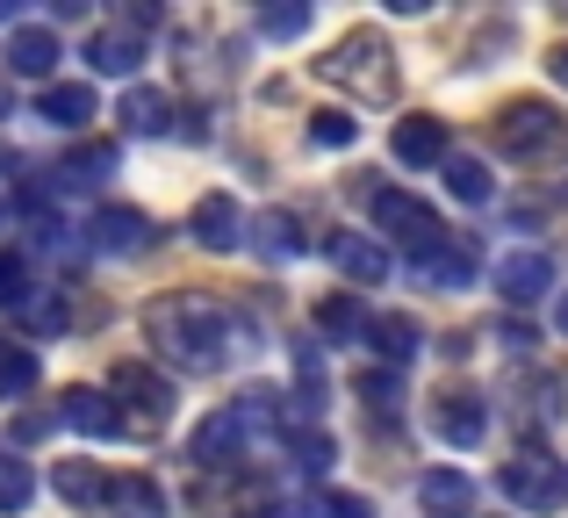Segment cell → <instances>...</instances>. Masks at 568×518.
<instances>
[{"label": "cell", "instance_id": "6da1fadb", "mask_svg": "<svg viewBox=\"0 0 568 518\" xmlns=\"http://www.w3.org/2000/svg\"><path fill=\"white\" fill-rule=\"evenodd\" d=\"M144 332H152V346L166 353V360H181L187 375H209V367L223 360V346H231V309L209 303V295H166V303H152Z\"/></svg>", "mask_w": 568, "mask_h": 518}, {"label": "cell", "instance_id": "7a4b0ae2", "mask_svg": "<svg viewBox=\"0 0 568 518\" xmlns=\"http://www.w3.org/2000/svg\"><path fill=\"white\" fill-rule=\"evenodd\" d=\"M317 80L353 87L361 101H388L396 94V51L382 43V29H353V37H338L332 51L317 58Z\"/></svg>", "mask_w": 568, "mask_h": 518}, {"label": "cell", "instance_id": "3957f363", "mask_svg": "<svg viewBox=\"0 0 568 518\" xmlns=\"http://www.w3.org/2000/svg\"><path fill=\"white\" fill-rule=\"evenodd\" d=\"M375 224H382L410 260L439 253V245L454 238V231L439 224V210H432V202H417V195H403V187H382V195H375Z\"/></svg>", "mask_w": 568, "mask_h": 518}, {"label": "cell", "instance_id": "277c9868", "mask_svg": "<svg viewBox=\"0 0 568 518\" xmlns=\"http://www.w3.org/2000/svg\"><path fill=\"white\" fill-rule=\"evenodd\" d=\"M504 497H511L518 511H540V518H555L568 505V468L555 461V454H511L504 461Z\"/></svg>", "mask_w": 568, "mask_h": 518}, {"label": "cell", "instance_id": "5b68a950", "mask_svg": "<svg viewBox=\"0 0 568 518\" xmlns=\"http://www.w3.org/2000/svg\"><path fill=\"white\" fill-rule=\"evenodd\" d=\"M561 144V115L547 101H504L497 109V152L504 159H540Z\"/></svg>", "mask_w": 568, "mask_h": 518}, {"label": "cell", "instance_id": "8992f818", "mask_svg": "<svg viewBox=\"0 0 568 518\" xmlns=\"http://www.w3.org/2000/svg\"><path fill=\"white\" fill-rule=\"evenodd\" d=\"M87 245L109 253V260H138V253H152V245H159V231H152V216H144V210H101L94 224H87Z\"/></svg>", "mask_w": 568, "mask_h": 518}, {"label": "cell", "instance_id": "52a82bcc", "mask_svg": "<svg viewBox=\"0 0 568 518\" xmlns=\"http://www.w3.org/2000/svg\"><path fill=\"white\" fill-rule=\"evenodd\" d=\"M432 433H439L446 447H483V433H489L483 396L475 389H439L432 396Z\"/></svg>", "mask_w": 568, "mask_h": 518}, {"label": "cell", "instance_id": "ba28073f", "mask_svg": "<svg viewBox=\"0 0 568 518\" xmlns=\"http://www.w3.org/2000/svg\"><path fill=\"white\" fill-rule=\"evenodd\" d=\"M187 231H194L202 253H237V245H245V216H237L231 195H202L187 210Z\"/></svg>", "mask_w": 568, "mask_h": 518}, {"label": "cell", "instance_id": "9c48e42d", "mask_svg": "<svg viewBox=\"0 0 568 518\" xmlns=\"http://www.w3.org/2000/svg\"><path fill=\"white\" fill-rule=\"evenodd\" d=\"M555 288V253H504L497 260V295L504 303H540V295Z\"/></svg>", "mask_w": 568, "mask_h": 518}, {"label": "cell", "instance_id": "30bf717a", "mask_svg": "<svg viewBox=\"0 0 568 518\" xmlns=\"http://www.w3.org/2000/svg\"><path fill=\"white\" fill-rule=\"evenodd\" d=\"M58 418H65L72 433H87V439H123V425H130L123 410H115L101 389H87V382H80V389H65V396H58Z\"/></svg>", "mask_w": 568, "mask_h": 518}, {"label": "cell", "instance_id": "8fae6325", "mask_svg": "<svg viewBox=\"0 0 568 518\" xmlns=\"http://www.w3.org/2000/svg\"><path fill=\"white\" fill-rule=\"evenodd\" d=\"M245 425H237V410H216V418H202L194 425V439H187V461L194 468H223V461H237V447H245Z\"/></svg>", "mask_w": 568, "mask_h": 518}, {"label": "cell", "instance_id": "7c38bea8", "mask_svg": "<svg viewBox=\"0 0 568 518\" xmlns=\"http://www.w3.org/2000/svg\"><path fill=\"white\" fill-rule=\"evenodd\" d=\"M367 346H375L388 367H410L417 346H425V332H417V317H403V309H382V317H367Z\"/></svg>", "mask_w": 568, "mask_h": 518}, {"label": "cell", "instance_id": "4fadbf2b", "mask_svg": "<svg viewBox=\"0 0 568 518\" xmlns=\"http://www.w3.org/2000/svg\"><path fill=\"white\" fill-rule=\"evenodd\" d=\"M417 505L432 518H468L475 511V483L460 476V468H432V476H417Z\"/></svg>", "mask_w": 568, "mask_h": 518}, {"label": "cell", "instance_id": "5bb4252c", "mask_svg": "<svg viewBox=\"0 0 568 518\" xmlns=\"http://www.w3.org/2000/svg\"><path fill=\"white\" fill-rule=\"evenodd\" d=\"M388 144H396L403 166H439V159H446V123H439V115H403Z\"/></svg>", "mask_w": 568, "mask_h": 518}, {"label": "cell", "instance_id": "9a60e30c", "mask_svg": "<svg viewBox=\"0 0 568 518\" xmlns=\"http://www.w3.org/2000/svg\"><path fill=\"white\" fill-rule=\"evenodd\" d=\"M87 65L109 72V80H130V72L144 65V43L130 37V29H94V37H87Z\"/></svg>", "mask_w": 568, "mask_h": 518}, {"label": "cell", "instance_id": "2e32d148", "mask_svg": "<svg viewBox=\"0 0 568 518\" xmlns=\"http://www.w3.org/2000/svg\"><path fill=\"white\" fill-rule=\"evenodd\" d=\"M332 260H338V274H346V281H361V288H382V281H388V253H382L375 238H361V231L332 238Z\"/></svg>", "mask_w": 568, "mask_h": 518}, {"label": "cell", "instance_id": "e0dca14e", "mask_svg": "<svg viewBox=\"0 0 568 518\" xmlns=\"http://www.w3.org/2000/svg\"><path fill=\"white\" fill-rule=\"evenodd\" d=\"M245 245H252L260 260H295V253H303V224H295L288 210H266V216H252Z\"/></svg>", "mask_w": 568, "mask_h": 518}, {"label": "cell", "instance_id": "ac0fdd59", "mask_svg": "<svg viewBox=\"0 0 568 518\" xmlns=\"http://www.w3.org/2000/svg\"><path fill=\"white\" fill-rule=\"evenodd\" d=\"M8 72H22V80H51V72H58V37H51V29H14V37H8Z\"/></svg>", "mask_w": 568, "mask_h": 518}, {"label": "cell", "instance_id": "d6986e66", "mask_svg": "<svg viewBox=\"0 0 568 518\" xmlns=\"http://www.w3.org/2000/svg\"><path fill=\"white\" fill-rule=\"evenodd\" d=\"M115 159H123V144H109V138H101V144H80V152L51 173V187H101L115 173Z\"/></svg>", "mask_w": 568, "mask_h": 518}, {"label": "cell", "instance_id": "ffe728a7", "mask_svg": "<svg viewBox=\"0 0 568 518\" xmlns=\"http://www.w3.org/2000/svg\"><path fill=\"white\" fill-rule=\"evenodd\" d=\"M115 396H130L138 410H152V418H159V410L173 404V382L159 375V367H144V360H115Z\"/></svg>", "mask_w": 568, "mask_h": 518}, {"label": "cell", "instance_id": "44dd1931", "mask_svg": "<svg viewBox=\"0 0 568 518\" xmlns=\"http://www.w3.org/2000/svg\"><path fill=\"white\" fill-rule=\"evenodd\" d=\"M37 115H43V123H58V130H87V123H94V87H80V80L43 87Z\"/></svg>", "mask_w": 568, "mask_h": 518}, {"label": "cell", "instance_id": "7402d4cb", "mask_svg": "<svg viewBox=\"0 0 568 518\" xmlns=\"http://www.w3.org/2000/svg\"><path fill=\"white\" fill-rule=\"evenodd\" d=\"M417 274H425L432 288H468V281H475V245L468 238H446L439 253L417 260Z\"/></svg>", "mask_w": 568, "mask_h": 518}, {"label": "cell", "instance_id": "603a6c76", "mask_svg": "<svg viewBox=\"0 0 568 518\" xmlns=\"http://www.w3.org/2000/svg\"><path fill=\"white\" fill-rule=\"evenodd\" d=\"M109 490H115V483L101 476L94 461H58V497H65V505L94 511V505H109Z\"/></svg>", "mask_w": 568, "mask_h": 518}, {"label": "cell", "instance_id": "cb8c5ba5", "mask_svg": "<svg viewBox=\"0 0 568 518\" xmlns=\"http://www.w3.org/2000/svg\"><path fill=\"white\" fill-rule=\"evenodd\" d=\"M115 115H123V130H130V138H159V130H166V94H152V87H130V94H123V109H115Z\"/></svg>", "mask_w": 568, "mask_h": 518}, {"label": "cell", "instance_id": "d4e9b609", "mask_svg": "<svg viewBox=\"0 0 568 518\" xmlns=\"http://www.w3.org/2000/svg\"><path fill=\"white\" fill-rule=\"evenodd\" d=\"M317 332H324V338H367L361 295H324V303H317Z\"/></svg>", "mask_w": 568, "mask_h": 518}, {"label": "cell", "instance_id": "484cf974", "mask_svg": "<svg viewBox=\"0 0 568 518\" xmlns=\"http://www.w3.org/2000/svg\"><path fill=\"white\" fill-rule=\"evenodd\" d=\"M37 375H43V360L29 346H14V338H0V396H22V389H37Z\"/></svg>", "mask_w": 568, "mask_h": 518}, {"label": "cell", "instance_id": "4316f807", "mask_svg": "<svg viewBox=\"0 0 568 518\" xmlns=\"http://www.w3.org/2000/svg\"><path fill=\"white\" fill-rule=\"evenodd\" d=\"M353 396H361L375 418H396V404H403V382H396V367H367L361 382H353Z\"/></svg>", "mask_w": 568, "mask_h": 518}, {"label": "cell", "instance_id": "83f0119b", "mask_svg": "<svg viewBox=\"0 0 568 518\" xmlns=\"http://www.w3.org/2000/svg\"><path fill=\"white\" fill-rule=\"evenodd\" d=\"M288 447H295V468H303V476H332V461H338L332 433H317V425H303V433H288Z\"/></svg>", "mask_w": 568, "mask_h": 518}, {"label": "cell", "instance_id": "f1b7e54d", "mask_svg": "<svg viewBox=\"0 0 568 518\" xmlns=\"http://www.w3.org/2000/svg\"><path fill=\"white\" fill-rule=\"evenodd\" d=\"M109 505H123L130 518H166V497H159V483H144V476H123L109 490Z\"/></svg>", "mask_w": 568, "mask_h": 518}, {"label": "cell", "instance_id": "f546056e", "mask_svg": "<svg viewBox=\"0 0 568 518\" xmlns=\"http://www.w3.org/2000/svg\"><path fill=\"white\" fill-rule=\"evenodd\" d=\"M446 187H454L460 202H489L497 195V181H489L483 159H446Z\"/></svg>", "mask_w": 568, "mask_h": 518}, {"label": "cell", "instance_id": "4dcf8cb0", "mask_svg": "<svg viewBox=\"0 0 568 518\" xmlns=\"http://www.w3.org/2000/svg\"><path fill=\"white\" fill-rule=\"evenodd\" d=\"M353 138H361V123H353V115H338V109L310 115V144H324V152H346Z\"/></svg>", "mask_w": 568, "mask_h": 518}, {"label": "cell", "instance_id": "1f68e13d", "mask_svg": "<svg viewBox=\"0 0 568 518\" xmlns=\"http://www.w3.org/2000/svg\"><path fill=\"white\" fill-rule=\"evenodd\" d=\"M29 497H37V476L22 461H0V511H29Z\"/></svg>", "mask_w": 568, "mask_h": 518}, {"label": "cell", "instance_id": "d6a6232c", "mask_svg": "<svg viewBox=\"0 0 568 518\" xmlns=\"http://www.w3.org/2000/svg\"><path fill=\"white\" fill-rule=\"evenodd\" d=\"M22 317L37 324V332H65V324H72V309H65V295H37V288H29Z\"/></svg>", "mask_w": 568, "mask_h": 518}, {"label": "cell", "instance_id": "836d02e7", "mask_svg": "<svg viewBox=\"0 0 568 518\" xmlns=\"http://www.w3.org/2000/svg\"><path fill=\"white\" fill-rule=\"evenodd\" d=\"M260 29L288 43V37H303V29H310V8H303V0H281V8H266V14H260Z\"/></svg>", "mask_w": 568, "mask_h": 518}, {"label": "cell", "instance_id": "e575fe53", "mask_svg": "<svg viewBox=\"0 0 568 518\" xmlns=\"http://www.w3.org/2000/svg\"><path fill=\"white\" fill-rule=\"evenodd\" d=\"M29 303V266L22 253H0V309H22Z\"/></svg>", "mask_w": 568, "mask_h": 518}, {"label": "cell", "instance_id": "d590c367", "mask_svg": "<svg viewBox=\"0 0 568 518\" xmlns=\"http://www.w3.org/2000/svg\"><path fill=\"white\" fill-rule=\"evenodd\" d=\"M51 425H58V410H22V418H14V439L37 447V439H51Z\"/></svg>", "mask_w": 568, "mask_h": 518}, {"label": "cell", "instance_id": "8d00e7d4", "mask_svg": "<svg viewBox=\"0 0 568 518\" xmlns=\"http://www.w3.org/2000/svg\"><path fill=\"white\" fill-rule=\"evenodd\" d=\"M497 346L504 353H532V346H540V332H532V324H518V317H504L497 324Z\"/></svg>", "mask_w": 568, "mask_h": 518}, {"label": "cell", "instance_id": "74e56055", "mask_svg": "<svg viewBox=\"0 0 568 518\" xmlns=\"http://www.w3.org/2000/svg\"><path fill=\"white\" fill-rule=\"evenodd\" d=\"M324 518H375V505L353 497V490H332V497H324Z\"/></svg>", "mask_w": 568, "mask_h": 518}, {"label": "cell", "instance_id": "f35d334b", "mask_svg": "<svg viewBox=\"0 0 568 518\" xmlns=\"http://www.w3.org/2000/svg\"><path fill=\"white\" fill-rule=\"evenodd\" d=\"M547 72H555V87H568V43H555V51H547Z\"/></svg>", "mask_w": 568, "mask_h": 518}, {"label": "cell", "instance_id": "ab89813d", "mask_svg": "<svg viewBox=\"0 0 568 518\" xmlns=\"http://www.w3.org/2000/svg\"><path fill=\"white\" fill-rule=\"evenodd\" d=\"M14 14H22V0H0V22H14Z\"/></svg>", "mask_w": 568, "mask_h": 518}, {"label": "cell", "instance_id": "60d3db41", "mask_svg": "<svg viewBox=\"0 0 568 518\" xmlns=\"http://www.w3.org/2000/svg\"><path fill=\"white\" fill-rule=\"evenodd\" d=\"M555 324H561V332H568V295H561V303H555Z\"/></svg>", "mask_w": 568, "mask_h": 518}, {"label": "cell", "instance_id": "b9f144b4", "mask_svg": "<svg viewBox=\"0 0 568 518\" xmlns=\"http://www.w3.org/2000/svg\"><path fill=\"white\" fill-rule=\"evenodd\" d=\"M8 109H14V94H8V87H0V115H8Z\"/></svg>", "mask_w": 568, "mask_h": 518}, {"label": "cell", "instance_id": "7bdbcfd3", "mask_svg": "<svg viewBox=\"0 0 568 518\" xmlns=\"http://www.w3.org/2000/svg\"><path fill=\"white\" fill-rule=\"evenodd\" d=\"M0 231H8V202H0Z\"/></svg>", "mask_w": 568, "mask_h": 518}, {"label": "cell", "instance_id": "ee69618b", "mask_svg": "<svg viewBox=\"0 0 568 518\" xmlns=\"http://www.w3.org/2000/svg\"><path fill=\"white\" fill-rule=\"evenodd\" d=\"M0 173H8V144H0Z\"/></svg>", "mask_w": 568, "mask_h": 518}, {"label": "cell", "instance_id": "f6af8a7d", "mask_svg": "<svg viewBox=\"0 0 568 518\" xmlns=\"http://www.w3.org/2000/svg\"><path fill=\"white\" fill-rule=\"evenodd\" d=\"M274 518H303V511H274Z\"/></svg>", "mask_w": 568, "mask_h": 518}]
</instances>
